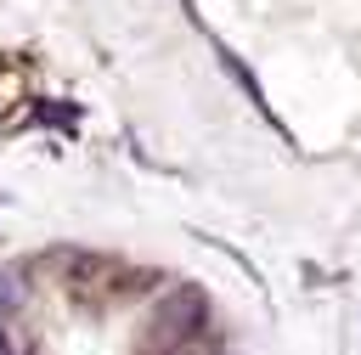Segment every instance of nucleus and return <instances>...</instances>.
<instances>
[{"mask_svg": "<svg viewBox=\"0 0 361 355\" xmlns=\"http://www.w3.org/2000/svg\"><path fill=\"white\" fill-rule=\"evenodd\" d=\"M56 270L79 304H118V299L147 293L152 282V270H130L124 259H107V254H56Z\"/></svg>", "mask_w": 361, "mask_h": 355, "instance_id": "f257e3e1", "label": "nucleus"}, {"mask_svg": "<svg viewBox=\"0 0 361 355\" xmlns=\"http://www.w3.org/2000/svg\"><path fill=\"white\" fill-rule=\"evenodd\" d=\"M203 327H209V299L197 287H175L152 316V338L158 344H192Z\"/></svg>", "mask_w": 361, "mask_h": 355, "instance_id": "f03ea898", "label": "nucleus"}, {"mask_svg": "<svg viewBox=\"0 0 361 355\" xmlns=\"http://www.w3.org/2000/svg\"><path fill=\"white\" fill-rule=\"evenodd\" d=\"M152 355H180V349H152Z\"/></svg>", "mask_w": 361, "mask_h": 355, "instance_id": "7ed1b4c3", "label": "nucleus"}]
</instances>
